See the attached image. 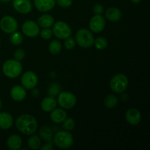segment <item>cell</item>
<instances>
[{
  "label": "cell",
  "mask_w": 150,
  "mask_h": 150,
  "mask_svg": "<svg viewBox=\"0 0 150 150\" xmlns=\"http://www.w3.org/2000/svg\"><path fill=\"white\" fill-rule=\"evenodd\" d=\"M16 128L19 132L26 136H30L38 130V121L33 115L22 114L16 121Z\"/></svg>",
  "instance_id": "6da1fadb"
},
{
  "label": "cell",
  "mask_w": 150,
  "mask_h": 150,
  "mask_svg": "<svg viewBox=\"0 0 150 150\" xmlns=\"http://www.w3.org/2000/svg\"><path fill=\"white\" fill-rule=\"evenodd\" d=\"M23 66L20 61L16 59H8L2 65V72L4 76L10 79H16L21 74Z\"/></svg>",
  "instance_id": "7a4b0ae2"
},
{
  "label": "cell",
  "mask_w": 150,
  "mask_h": 150,
  "mask_svg": "<svg viewBox=\"0 0 150 150\" xmlns=\"http://www.w3.org/2000/svg\"><path fill=\"white\" fill-rule=\"evenodd\" d=\"M54 143L60 149H68L71 147L74 142L73 135L67 130H61L54 135Z\"/></svg>",
  "instance_id": "3957f363"
},
{
  "label": "cell",
  "mask_w": 150,
  "mask_h": 150,
  "mask_svg": "<svg viewBox=\"0 0 150 150\" xmlns=\"http://www.w3.org/2000/svg\"><path fill=\"white\" fill-rule=\"evenodd\" d=\"M94 38L92 32L86 29H81L76 34V42L80 47L88 48L94 45Z\"/></svg>",
  "instance_id": "277c9868"
},
{
  "label": "cell",
  "mask_w": 150,
  "mask_h": 150,
  "mask_svg": "<svg viewBox=\"0 0 150 150\" xmlns=\"http://www.w3.org/2000/svg\"><path fill=\"white\" fill-rule=\"evenodd\" d=\"M128 79L125 74L118 73L110 81V87L116 93H122L128 86Z\"/></svg>",
  "instance_id": "5b68a950"
},
{
  "label": "cell",
  "mask_w": 150,
  "mask_h": 150,
  "mask_svg": "<svg viewBox=\"0 0 150 150\" xmlns=\"http://www.w3.org/2000/svg\"><path fill=\"white\" fill-rule=\"evenodd\" d=\"M77 99L74 94L70 92H60L57 98V103L63 109H70L76 105Z\"/></svg>",
  "instance_id": "8992f818"
},
{
  "label": "cell",
  "mask_w": 150,
  "mask_h": 150,
  "mask_svg": "<svg viewBox=\"0 0 150 150\" xmlns=\"http://www.w3.org/2000/svg\"><path fill=\"white\" fill-rule=\"evenodd\" d=\"M53 34L59 39L64 40L69 38L72 34L70 26L62 21H59L53 25Z\"/></svg>",
  "instance_id": "52a82bcc"
},
{
  "label": "cell",
  "mask_w": 150,
  "mask_h": 150,
  "mask_svg": "<svg viewBox=\"0 0 150 150\" xmlns=\"http://www.w3.org/2000/svg\"><path fill=\"white\" fill-rule=\"evenodd\" d=\"M18 26L17 21L12 16H6L0 21V28L6 34H12L16 32Z\"/></svg>",
  "instance_id": "ba28073f"
},
{
  "label": "cell",
  "mask_w": 150,
  "mask_h": 150,
  "mask_svg": "<svg viewBox=\"0 0 150 150\" xmlns=\"http://www.w3.org/2000/svg\"><path fill=\"white\" fill-rule=\"evenodd\" d=\"M21 84L25 89H33L38 85V77L33 71L25 72L21 76Z\"/></svg>",
  "instance_id": "9c48e42d"
},
{
  "label": "cell",
  "mask_w": 150,
  "mask_h": 150,
  "mask_svg": "<svg viewBox=\"0 0 150 150\" xmlns=\"http://www.w3.org/2000/svg\"><path fill=\"white\" fill-rule=\"evenodd\" d=\"M21 29L23 35L29 38H35L39 35L40 32V26L38 23L30 20L26 21L23 23Z\"/></svg>",
  "instance_id": "30bf717a"
},
{
  "label": "cell",
  "mask_w": 150,
  "mask_h": 150,
  "mask_svg": "<svg viewBox=\"0 0 150 150\" xmlns=\"http://www.w3.org/2000/svg\"><path fill=\"white\" fill-rule=\"evenodd\" d=\"M89 26L94 33L103 32L105 27V20L102 15H95L89 21Z\"/></svg>",
  "instance_id": "8fae6325"
},
{
  "label": "cell",
  "mask_w": 150,
  "mask_h": 150,
  "mask_svg": "<svg viewBox=\"0 0 150 150\" xmlns=\"http://www.w3.org/2000/svg\"><path fill=\"white\" fill-rule=\"evenodd\" d=\"M13 8L19 13L27 14L32 10V3L30 0H13Z\"/></svg>",
  "instance_id": "7c38bea8"
},
{
  "label": "cell",
  "mask_w": 150,
  "mask_h": 150,
  "mask_svg": "<svg viewBox=\"0 0 150 150\" xmlns=\"http://www.w3.org/2000/svg\"><path fill=\"white\" fill-rule=\"evenodd\" d=\"M125 120L131 125H136L142 120V114L137 108H129L125 113Z\"/></svg>",
  "instance_id": "4fadbf2b"
},
{
  "label": "cell",
  "mask_w": 150,
  "mask_h": 150,
  "mask_svg": "<svg viewBox=\"0 0 150 150\" xmlns=\"http://www.w3.org/2000/svg\"><path fill=\"white\" fill-rule=\"evenodd\" d=\"M34 4L38 11L46 13L54 8L56 0H34Z\"/></svg>",
  "instance_id": "5bb4252c"
},
{
  "label": "cell",
  "mask_w": 150,
  "mask_h": 150,
  "mask_svg": "<svg viewBox=\"0 0 150 150\" xmlns=\"http://www.w3.org/2000/svg\"><path fill=\"white\" fill-rule=\"evenodd\" d=\"M10 96H11L12 99L17 102L23 100L26 96V89L23 86L16 85V86H13L10 90Z\"/></svg>",
  "instance_id": "9a60e30c"
},
{
  "label": "cell",
  "mask_w": 150,
  "mask_h": 150,
  "mask_svg": "<svg viewBox=\"0 0 150 150\" xmlns=\"http://www.w3.org/2000/svg\"><path fill=\"white\" fill-rule=\"evenodd\" d=\"M67 118V113L62 108H57L51 111L50 119L53 122L56 124H60L64 122V120Z\"/></svg>",
  "instance_id": "2e32d148"
},
{
  "label": "cell",
  "mask_w": 150,
  "mask_h": 150,
  "mask_svg": "<svg viewBox=\"0 0 150 150\" xmlns=\"http://www.w3.org/2000/svg\"><path fill=\"white\" fill-rule=\"evenodd\" d=\"M57 100L54 97L48 96L45 98L41 102V108L45 112H51L57 108Z\"/></svg>",
  "instance_id": "e0dca14e"
},
{
  "label": "cell",
  "mask_w": 150,
  "mask_h": 150,
  "mask_svg": "<svg viewBox=\"0 0 150 150\" xmlns=\"http://www.w3.org/2000/svg\"><path fill=\"white\" fill-rule=\"evenodd\" d=\"M13 125V117L6 111L0 112V128L2 130L10 129Z\"/></svg>",
  "instance_id": "ac0fdd59"
},
{
  "label": "cell",
  "mask_w": 150,
  "mask_h": 150,
  "mask_svg": "<svg viewBox=\"0 0 150 150\" xmlns=\"http://www.w3.org/2000/svg\"><path fill=\"white\" fill-rule=\"evenodd\" d=\"M7 146L10 150H18L21 149L22 139L21 136L16 134L11 135L7 141Z\"/></svg>",
  "instance_id": "d6986e66"
},
{
  "label": "cell",
  "mask_w": 150,
  "mask_h": 150,
  "mask_svg": "<svg viewBox=\"0 0 150 150\" xmlns=\"http://www.w3.org/2000/svg\"><path fill=\"white\" fill-rule=\"evenodd\" d=\"M105 17L111 22H117L121 19L122 12L119 8L115 7H108L105 10Z\"/></svg>",
  "instance_id": "ffe728a7"
},
{
  "label": "cell",
  "mask_w": 150,
  "mask_h": 150,
  "mask_svg": "<svg viewBox=\"0 0 150 150\" xmlns=\"http://www.w3.org/2000/svg\"><path fill=\"white\" fill-rule=\"evenodd\" d=\"M54 18L49 14H43L40 16L38 19V24L40 27L50 28L54 25Z\"/></svg>",
  "instance_id": "44dd1931"
},
{
  "label": "cell",
  "mask_w": 150,
  "mask_h": 150,
  "mask_svg": "<svg viewBox=\"0 0 150 150\" xmlns=\"http://www.w3.org/2000/svg\"><path fill=\"white\" fill-rule=\"evenodd\" d=\"M62 49V45L60 41L57 40H54L48 45V51L53 55H57L59 54Z\"/></svg>",
  "instance_id": "7402d4cb"
},
{
  "label": "cell",
  "mask_w": 150,
  "mask_h": 150,
  "mask_svg": "<svg viewBox=\"0 0 150 150\" xmlns=\"http://www.w3.org/2000/svg\"><path fill=\"white\" fill-rule=\"evenodd\" d=\"M28 146L29 149L36 150L40 148L41 146V139L40 138L36 135H33V136H30L28 139L27 142Z\"/></svg>",
  "instance_id": "603a6c76"
},
{
  "label": "cell",
  "mask_w": 150,
  "mask_h": 150,
  "mask_svg": "<svg viewBox=\"0 0 150 150\" xmlns=\"http://www.w3.org/2000/svg\"><path fill=\"white\" fill-rule=\"evenodd\" d=\"M39 133L40 137L43 139L44 141L49 142L53 139V132L50 127L48 126H42L40 128Z\"/></svg>",
  "instance_id": "cb8c5ba5"
},
{
  "label": "cell",
  "mask_w": 150,
  "mask_h": 150,
  "mask_svg": "<svg viewBox=\"0 0 150 150\" xmlns=\"http://www.w3.org/2000/svg\"><path fill=\"white\" fill-rule=\"evenodd\" d=\"M104 104L108 108H114L118 104V98L114 95H108L104 100Z\"/></svg>",
  "instance_id": "d4e9b609"
},
{
  "label": "cell",
  "mask_w": 150,
  "mask_h": 150,
  "mask_svg": "<svg viewBox=\"0 0 150 150\" xmlns=\"http://www.w3.org/2000/svg\"><path fill=\"white\" fill-rule=\"evenodd\" d=\"M94 45L97 49L102 51V50L105 49L106 47L108 46V41L103 37H98L96 39H95Z\"/></svg>",
  "instance_id": "484cf974"
},
{
  "label": "cell",
  "mask_w": 150,
  "mask_h": 150,
  "mask_svg": "<svg viewBox=\"0 0 150 150\" xmlns=\"http://www.w3.org/2000/svg\"><path fill=\"white\" fill-rule=\"evenodd\" d=\"M10 42L13 45H20L22 42H23V35L21 32H15L11 34L10 38Z\"/></svg>",
  "instance_id": "4316f807"
},
{
  "label": "cell",
  "mask_w": 150,
  "mask_h": 150,
  "mask_svg": "<svg viewBox=\"0 0 150 150\" xmlns=\"http://www.w3.org/2000/svg\"><path fill=\"white\" fill-rule=\"evenodd\" d=\"M60 86L58 83H53L50 84L49 87L48 89V96L56 97L58 95L60 92Z\"/></svg>",
  "instance_id": "83f0119b"
},
{
  "label": "cell",
  "mask_w": 150,
  "mask_h": 150,
  "mask_svg": "<svg viewBox=\"0 0 150 150\" xmlns=\"http://www.w3.org/2000/svg\"><path fill=\"white\" fill-rule=\"evenodd\" d=\"M63 128L67 131H70V130H73L76 125L75 123V120L73 118H66L62 122Z\"/></svg>",
  "instance_id": "f1b7e54d"
},
{
  "label": "cell",
  "mask_w": 150,
  "mask_h": 150,
  "mask_svg": "<svg viewBox=\"0 0 150 150\" xmlns=\"http://www.w3.org/2000/svg\"><path fill=\"white\" fill-rule=\"evenodd\" d=\"M40 35L41 38L43 39L49 40L52 38L54 34H53L52 29H51L50 28H43L42 30L40 32Z\"/></svg>",
  "instance_id": "f546056e"
},
{
  "label": "cell",
  "mask_w": 150,
  "mask_h": 150,
  "mask_svg": "<svg viewBox=\"0 0 150 150\" xmlns=\"http://www.w3.org/2000/svg\"><path fill=\"white\" fill-rule=\"evenodd\" d=\"M64 45L66 49L67 50H72L75 48L76 46V40H74V38H71V37H69V38L64 39Z\"/></svg>",
  "instance_id": "4dcf8cb0"
},
{
  "label": "cell",
  "mask_w": 150,
  "mask_h": 150,
  "mask_svg": "<svg viewBox=\"0 0 150 150\" xmlns=\"http://www.w3.org/2000/svg\"><path fill=\"white\" fill-rule=\"evenodd\" d=\"M25 57V52L22 48H18L14 54V59L18 60V61H21L24 59Z\"/></svg>",
  "instance_id": "1f68e13d"
},
{
  "label": "cell",
  "mask_w": 150,
  "mask_h": 150,
  "mask_svg": "<svg viewBox=\"0 0 150 150\" xmlns=\"http://www.w3.org/2000/svg\"><path fill=\"white\" fill-rule=\"evenodd\" d=\"M56 3L63 8L70 7L73 4V0H56Z\"/></svg>",
  "instance_id": "d6a6232c"
},
{
  "label": "cell",
  "mask_w": 150,
  "mask_h": 150,
  "mask_svg": "<svg viewBox=\"0 0 150 150\" xmlns=\"http://www.w3.org/2000/svg\"><path fill=\"white\" fill-rule=\"evenodd\" d=\"M93 12L95 15H102L104 12V7L101 4H96L93 7Z\"/></svg>",
  "instance_id": "836d02e7"
},
{
  "label": "cell",
  "mask_w": 150,
  "mask_h": 150,
  "mask_svg": "<svg viewBox=\"0 0 150 150\" xmlns=\"http://www.w3.org/2000/svg\"><path fill=\"white\" fill-rule=\"evenodd\" d=\"M40 149L41 150H54V146H52V144H46L43 145V146L40 148Z\"/></svg>",
  "instance_id": "e575fe53"
},
{
  "label": "cell",
  "mask_w": 150,
  "mask_h": 150,
  "mask_svg": "<svg viewBox=\"0 0 150 150\" xmlns=\"http://www.w3.org/2000/svg\"><path fill=\"white\" fill-rule=\"evenodd\" d=\"M130 1L133 2V4H139V3H140L142 1V0H130Z\"/></svg>",
  "instance_id": "d590c367"
},
{
  "label": "cell",
  "mask_w": 150,
  "mask_h": 150,
  "mask_svg": "<svg viewBox=\"0 0 150 150\" xmlns=\"http://www.w3.org/2000/svg\"><path fill=\"white\" fill-rule=\"evenodd\" d=\"M12 0H0V1L2 3H8L10 2V1H11Z\"/></svg>",
  "instance_id": "8d00e7d4"
},
{
  "label": "cell",
  "mask_w": 150,
  "mask_h": 150,
  "mask_svg": "<svg viewBox=\"0 0 150 150\" xmlns=\"http://www.w3.org/2000/svg\"><path fill=\"white\" fill-rule=\"evenodd\" d=\"M1 108H2V102H1V99H0V111H1Z\"/></svg>",
  "instance_id": "74e56055"
},
{
  "label": "cell",
  "mask_w": 150,
  "mask_h": 150,
  "mask_svg": "<svg viewBox=\"0 0 150 150\" xmlns=\"http://www.w3.org/2000/svg\"><path fill=\"white\" fill-rule=\"evenodd\" d=\"M0 44H1V40H0Z\"/></svg>",
  "instance_id": "f35d334b"
}]
</instances>
